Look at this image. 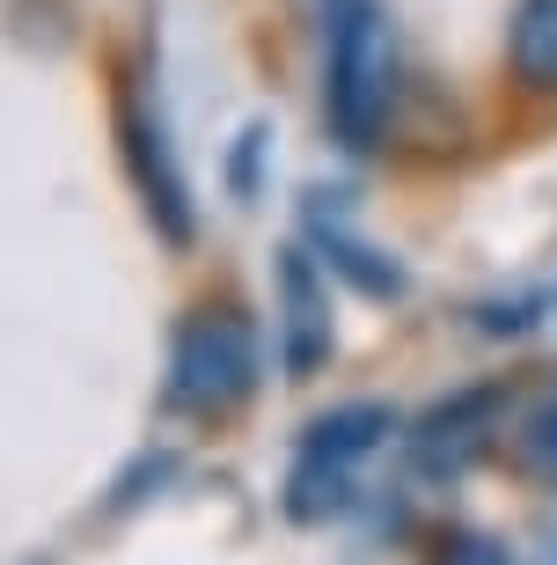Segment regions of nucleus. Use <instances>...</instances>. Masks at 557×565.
Returning <instances> with one entry per match:
<instances>
[{"label": "nucleus", "instance_id": "obj_1", "mask_svg": "<svg viewBox=\"0 0 557 565\" xmlns=\"http://www.w3.org/2000/svg\"><path fill=\"white\" fill-rule=\"evenodd\" d=\"M265 382V338L243 309H191L169 331V375H162V412L176 419H235Z\"/></svg>", "mask_w": 557, "mask_h": 565}, {"label": "nucleus", "instance_id": "obj_2", "mask_svg": "<svg viewBox=\"0 0 557 565\" xmlns=\"http://www.w3.org/2000/svg\"><path fill=\"white\" fill-rule=\"evenodd\" d=\"M331 30H323V118H331L345 154H367L389 132L396 104V44L389 15L374 0H331Z\"/></svg>", "mask_w": 557, "mask_h": 565}, {"label": "nucleus", "instance_id": "obj_3", "mask_svg": "<svg viewBox=\"0 0 557 565\" xmlns=\"http://www.w3.org/2000/svg\"><path fill=\"white\" fill-rule=\"evenodd\" d=\"M110 132H118V162H125V184H132V199L147 213V228L162 235L169 250H191L199 206H191V177L176 162V140H169V118H162L147 60H132L118 74V88H110Z\"/></svg>", "mask_w": 557, "mask_h": 565}, {"label": "nucleus", "instance_id": "obj_4", "mask_svg": "<svg viewBox=\"0 0 557 565\" xmlns=\"http://www.w3.org/2000/svg\"><path fill=\"white\" fill-rule=\"evenodd\" d=\"M331 353H338L331 279L315 273V257L293 243V250H279V367L293 382H309V375H323Z\"/></svg>", "mask_w": 557, "mask_h": 565}, {"label": "nucleus", "instance_id": "obj_5", "mask_svg": "<svg viewBox=\"0 0 557 565\" xmlns=\"http://www.w3.org/2000/svg\"><path fill=\"white\" fill-rule=\"evenodd\" d=\"M499 404H506V390H462L454 404L426 412V419H418V434H411L418 470H433V478L470 470V462L492 448V434H499Z\"/></svg>", "mask_w": 557, "mask_h": 565}, {"label": "nucleus", "instance_id": "obj_6", "mask_svg": "<svg viewBox=\"0 0 557 565\" xmlns=\"http://www.w3.org/2000/svg\"><path fill=\"white\" fill-rule=\"evenodd\" d=\"M309 243L323 250V265H331L338 279H352L367 301H404V287H411V279H404V265H396L389 250H374L367 235H352L331 206H309Z\"/></svg>", "mask_w": 557, "mask_h": 565}, {"label": "nucleus", "instance_id": "obj_7", "mask_svg": "<svg viewBox=\"0 0 557 565\" xmlns=\"http://www.w3.org/2000/svg\"><path fill=\"white\" fill-rule=\"evenodd\" d=\"M506 66L521 88L557 96V0H514L506 15Z\"/></svg>", "mask_w": 557, "mask_h": 565}, {"label": "nucleus", "instance_id": "obj_8", "mask_svg": "<svg viewBox=\"0 0 557 565\" xmlns=\"http://www.w3.org/2000/svg\"><path fill=\"white\" fill-rule=\"evenodd\" d=\"M396 434V419H389V404H338V412H323V419L301 434V456H323V462H360V456H374L382 440Z\"/></svg>", "mask_w": 557, "mask_h": 565}, {"label": "nucleus", "instance_id": "obj_9", "mask_svg": "<svg viewBox=\"0 0 557 565\" xmlns=\"http://www.w3.org/2000/svg\"><path fill=\"white\" fill-rule=\"evenodd\" d=\"M352 484H345V462H323V456H301L287 478V514L293 522H331V514H345Z\"/></svg>", "mask_w": 557, "mask_h": 565}, {"label": "nucleus", "instance_id": "obj_10", "mask_svg": "<svg viewBox=\"0 0 557 565\" xmlns=\"http://www.w3.org/2000/svg\"><path fill=\"white\" fill-rule=\"evenodd\" d=\"M514 456H521V470H528V478L557 484V397L543 404V412H528V419H521Z\"/></svg>", "mask_w": 557, "mask_h": 565}, {"label": "nucleus", "instance_id": "obj_11", "mask_svg": "<svg viewBox=\"0 0 557 565\" xmlns=\"http://www.w3.org/2000/svg\"><path fill=\"white\" fill-rule=\"evenodd\" d=\"M169 470H176V456H169V448H162V456H140V462L118 478V500H110V507H118V514H125V507H140V500H147L140 484H162Z\"/></svg>", "mask_w": 557, "mask_h": 565}, {"label": "nucleus", "instance_id": "obj_12", "mask_svg": "<svg viewBox=\"0 0 557 565\" xmlns=\"http://www.w3.org/2000/svg\"><path fill=\"white\" fill-rule=\"evenodd\" d=\"M265 147H271L265 126H243V147H235V162H227V184L243 191V199L257 191V154H265Z\"/></svg>", "mask_w": 557, "mask_h": 565}, {"label": "nucleus", "instance_id": "obj_13", "mask_svg": "<svg viewBox=\"0 0 557 565\" xmlns=\"http://www.w3.org/2000/svg\"><path fill=\"white\" fill-rule=\"evenodd\" d=\"M433 565H514V558H506V544H492V536H454V544H440Z\"/></svg>", "mask_w": 557, "mask_h": 565}, {"label": "nucleus", "instance_id": "obj_14", "mask_svg": "<svg viewBox=\"0 0 557 565\" xmlns=\"http://www.w3.org/2000/svg\"><path fill=\"white\" fill-rule=\"evenodd\" d=\"M543 565H557V536H550V551H543Z\"/></svg>", "mask_w": 557, "mask_h": 565}, {"label": "nucleus", "instance_id": "obj_15", "mask_svg": "<svg viewBox=\"0 0 557 565\" xmlns=\"http://www.w3.org/2000/svg\"><path fill=\"white\" fill-rule=\"evenodd\" d=\"M30 565H38V558H30ZM44 565H52V558H44Z\"/></svg>", "mask_w": 557, "mask_h": 565}]
</instances>
